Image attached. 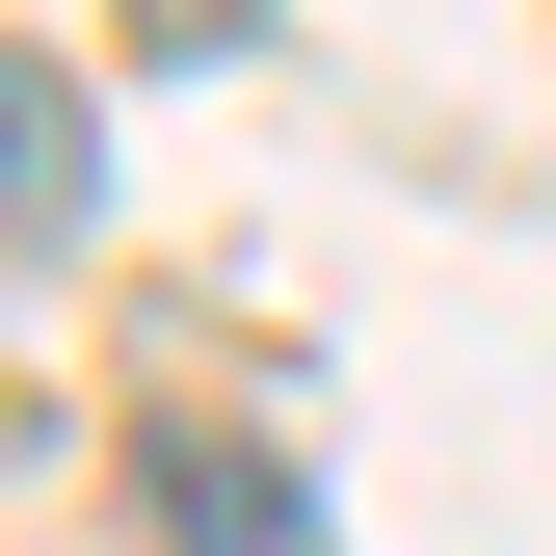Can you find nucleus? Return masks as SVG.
<instances>
[{
  "instance_id": "1",
  "label": "nucleus",
  "mask_w": 556,
  "mask_h": 556,
  "mask_svg": "<svg viewBox=\"0 0 556 556\" xmlns=\"http://www.w3.org/2000/svg\"><path fill=\"white\" fill-rule=\"evenodd\" d=\"M132 477H160V530H186V556H292V477H265V451H213V425H160Z\"/></svg>"
},
{
  "instance_id": "2",
  "label": "nucleus",
  "mask_w": 556,
  "mask_h": 556,
  "mask_svg": "<svg viewBox=\"0 0 556 556\" xmlns=\"http://www.w3.org/2000/svg\"><path fill=\"white\" fill-rule=\"evenodd\" d=\"M0 132H27V265H80V80H27Z\"/></svg>"
}]
</instances>
